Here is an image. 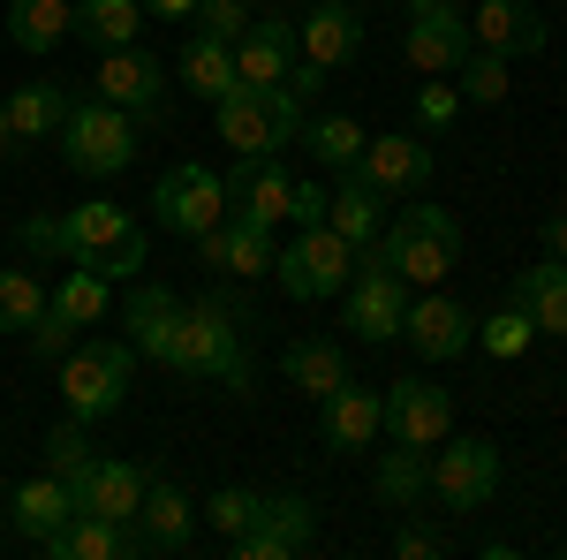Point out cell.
Wrapping results in <instances>:
<instances>
[{
  "label": "cell",
  "mask_w": 567,
  "mask_h": 560,
  "mask_svg": "<svg viewBox=\"0 0 567 560\" xmlns=\"http://www.w3.org/2000/svg\"><path fill=\"white\" fill-rule=\"evenodd\" d=\"M258 508H265V492H250V485H227V492H213V500H197V516L213 522L219 538H243V530L258 522Z\"/></svg>",
  "instance_id": "40"
},
{
  "label": "cell",
  "mask_w": 567,
  "mask_h": 560,
  "mask_svg": "<svg viewBox=\"0 0 567 560\" xmlns=\"http://www.w3.org/2000/svg\"><path fill=\"white\" fill-rule=\"evenodd\" d=\"M213 114H219V144H235V160H265V152L303 136V99L288 84H265V91L235 84Z\"/></svg>",
  "instance_id": "5"
},
{
  "label": "cell",
  "mask_w": 567,
  "mask_h": 560,
  "mask_svg": "<svg viewBox=\"0 0 567 560\" xmlns=\"http://www.w3.org/2000/svg\"><path fill=\"white\" fill-rule=\"evenodd\" d=\"M296 45H303V61L310 69H349L355 53H363V16H355L349 0H318L303 23H296Z\"/></svg>",
  "instance_id": "23"
},
{
  "label": "cell",
  "mask_w": 567,
  "mask_h": 560,
  "mask_svg": "<svg viewBox=\"0 0 567 560\" xmlns=\"http://www.w3.org/2000/svg\"><path fill=\"white\" fill-rule=\"evenodd\" d=\"M355 174L386 197V205H401V197H424L432 190V144H424V130H393V136H363V160H355Z\"/></svg>",
  "instance_id": "12"
},
{
  "label": "cell",
  "mask_w": 567,
  "mask_h": 560,
  "mask_svg": "<svg viewBox=\"0 0 567 560\" xmlns=\"http://www.w3.org/2000/svg\"><path fill=\"white\" fill-rule=\"evenodd\" d=\"M8 122H16V144H53L61 122H69V91L61 84H16L8 91Z\"/></svg>",
  "instance_id": "32"
},
{
  "label": "cell",
  "mask_w": 567,
  "mask_h": 560,
  "mask_svg": "<svg viewBox=\"0 0 567 560\" xmlns=\"http://www.w3.org/2000/svg\"><path fill=\"white\" fill-rule=\"evenodd\" d=\"M39 455H45V470H53V477H76V470L91 462V425H84V417L53 425V431H45V447H39Z\"/></svg>",
  "instance_id": "41"
},
{
  "label": "cell",
  "mask_w": 567,
  "mask_h": 560,
  "mask_svg": "<svg viewBox=\"0 0 567 560\" xmlns=\"http://www.w3.org/2000/svg\"><path fill=\"white\" fill-rule=\"evenodd\" d=\"M280 371H288V387L303 394V401H326V394H341L355 379V371H349V348H341V342H318V334L288 348V356H280Z\"/></svg>",
  "instance_id": "27"
},
{
  "label": "cell",
  "mask_w": 567,
  "mask_h": 560,
  "mask_svg": "<svg viewBox=\"0 0 567 560\" xmlns=\"http://www.w3.org/2000/svg\"><path fill=\"white\" fill-rule=\"evenodd\" d=\"M106 310H114V281H99L91 265H69V273L45 288V310H39V326H31L23 342H31V356L61 364V356L76 348V334H84V326H99Z\"/></svg>",
  "instance_id": "7"
},
{
  "label": "cell",
  "mask_w": 567,
  "mask_h": 560,
  "mask_svg": "<svg viewBox=\"0 0 567 560\" xmlns=\"http://www.w3.org/2000/svg\"><path fill=\"white\" fill-rule=\"evenodd\" d=\"M152 220H159L167 235H182V243H197L205 227L227 220V182H219L213 167H197V160H182V167H167L152 182Z\"/></svg>",
  "instance_id": "10"
},
{
  "label": "cell",
  "mask_w": 567,
  "mask_h": 560,
  "mask_svg": "<svg viewBox=\"0 0 567 560\" xmlns=\"http://www.w3.org/2000/svg\"><path fill=\"white\" fill-rule=\"evenodd\" d=\"M454 114H462V91L446 84V77H424V91H416V130L439 136V130H454Z\"/></svg>",
  "instance_id": "42"
},
{
  "label": "cell",
  "mask_w": 567,
  "mask_h": 560,
  "mask_svg": "<svg viewBox=\"0 0 567 560\" xmlns=\"http://www.w3.org/2000/svg\"><path fill=\"white\" fill-rule=\"evenodd\" d=\"M492 492H499V447L492 439H439L432 455V500L446 516H477L492 508Z\"/></svg>",
  "instance_id": "11"
},
{
  "label": "cell",
  "mask_w": 567,
  "mask_h": 560,
  "mask_svg": "<svg viewBox=\"0 0 567 560\" xmlns=\"http://www.w3.org/2000/svg\"><path fill=\"white\" fill-rule=\"evenodd\" d=\"M45 310V281L31 265H0V334H31Z\"/></svg>",
  "instance_id": "36"
},
{
  "label": "cell",
  "mask_w": 567,
  "mask_h": 560,
  "mask_svg": "<svg viewBox=\"0 0 567 560\" xmlns=\"http://www.w3.org/2000/svg\"><path fill=\"white\" fill-rule=\"evenodd\" d=\"M61 160L84 174V182H106L136 160V114L106 106L99 91L91 99H69V122H61Z\"/></svg>",
  "instance_id": "6"
},
{
  "label": "cell",
  "mask_w": 567,
  "mask_h": 560,
  "mask_svg": "<svg viewBox=\"0 0 567 560\" xmlns=\"http://www.w3.org/2000/svg\"><path fill=\"white\" fill-rule=\"evenodd\" d=\"M355 258H363V251H355L349 235H333L326 220H310V227H296V243L272 258V281L296 303H318V296H341V288H349Z\"/></svg>",
  "instance_id": "8"
},
{
  "label": "cell",
  "mask_w": 567,
  "mask_h": 560,
  "mask_svg": "<svg viewBox=\"0 0 567 560\" xmlns=\"http://www.w3.org/2000/svg\"><path fill=\"white\" fill-rule=\"evenodd\" d=\"M326 227H333V235H349L355 251H363V243H379V227H386V197L349 167V182L326 197Z\"/></svg>",
  "instance_id": "31"
},
{
  "label": "cell",
  "mask_w": 567,
  "mask_h": 560,
  "mask_svg": "<svg viewBox=\"0 0 567 560\" xmlns=\"http://www.w3.org/2000/svg\"><path fill=\"white\" fill-rule=\"evenodd\" d=\"M341 296H349V334L371 348V342H401V318H409V296H416V288L386 265L379 243H363V258H355Z\"/></svg>",
  "instance_id": "9"
},
{
  "label": "cell",
  "mask_w": 567,
  "mask_h": 560,
  "mask_svg": "<svg viewBox=\"0 0 567 560\" xmlns=\"http://www.w3.org/2000/svg\"><path fill=\"white\" fill-rule=\"evenodd\" d=\"M393 553H401V560H439V553H446V538L424 530V522H401V530H393Z\"/></svg>",
  "instance_id": "44"
},
{
  "label": "cell",
  "mask_w": 567,
  "mask_h": 560,
  "mask_svg": "<svg viewBox=\"0 0 567 560\" xmlns=\"http://www.w3.org/2000/svg\"><path fill=\"white\" fill-rule=\"evenodd\" d=\"M144 235L130 220V205H114V197H84V205H69V213H31L23 220V251L31 258H61V265H84L99 251H114V243H130Z\"/></svg>",
  "instance_id": "2"
},
{
  "label": "cell",
  "mask_w": 567,
  "mask_h": 560,
  "mask_svg": "<svg viewBox=\"0 0 567 560\" xmlns=\"http://www.w3.org/2000/svg\"><path fill=\"white\" fill-rule=\"evenodd\" d=\"M318 439H326V455H363V447H379L386 439V387H341L318 401Z\"/></svg>",
  "instance_id": "14"
},
{
  "label": "cell",
  "mask_w": 567,
  "mask_h": 560,
  "mask_svg": "<svg viewBox=\"0 0 567 560\" xmlns=\"http://www.w3.org/2000/svg\"><path fill=\"white\" fill-rule=\"evenodd\" d=\"M477 342H484V356H499V364H515L529 342H537V326H529V310L523 303H507V310H492L477 326Z\"/></svg>",
  "instance_id": "39"
},
{
  "label": "cell",
  "mask_w": 567,
  "mask_h": 560,
  "mask_svg": "<svg viewBox=\"0 0 567 560\" xmlns=\"http://www.w3.org/2000/svg\"><path fill=\"white\" fill-rule=\"evenodd\" d=\"M144 16H159V23H197V0H144Z\"/></svg>",
  "instance_id": "46"
},
{
  "label": "cell",
  "mask_w": 567,
  "mask_h": 560,
  "mask_svg": "<svg viewBox=\"0 0 567 560\" xmlns=\"http://www.w3.org/2000/svg\"><path fill=\"white\" fill-rule=\"evenodd\" d=\"M69 516H76V492H69V477H53V470L8 492V522H16L23 538H45V530H61Z\"/></svg>",
  "instance_id": "28"
},
{
  "label": "cell",
  "mask_w": 567,
  "mask_h": 560,
  "mask_svg": "<svg viewBox=\"0 0 567 560\" xmlns=\"http://www.w3.org/2000/svg\"><path fill=\"white\" fill-rule=\"evenodd\" d=\"M136 530H144V553H189V530H197V500L152 477L144 485V508H136Z\"/></svg>",
  "instance_id": "25"
},
{
  "label": "cell",
  "mask_w": 567,
  "mask_h": 560,
  "mask_svg": "<svg viewBox=\"0 0 567 560\" xmlns=\"http://www.w3.org/2000/svg\"><path fill=\"white\" fill-rule=\"evenodd\" d=\"M197 258L213 265V273H243V281H265V273H272V258H280V243H272V227H265V220L227 213L219 227H205V235H197Z\"/></svg>",
  "instance_id": "21"
},
{
  "label": "cell",
  "mask_w": 567,
  "mask_h": 560,
  "mask_svg": "<svg viewBox=\"0 0 567 560\" xmlns=\"http://www.w3.org/2000/svg\"><path fill=\"white\" fill-rule=\"evenodd\" d=\"M144 485H152V470H144V462H122V455H91L84 470L69 477L76 508H84V516H106V522H136Z\"/></svg>",
  "instance_id": "16"
},
{
  "label": "cell",
  "mask_w": 567,
  "mask_h": 560,
  "mask_svg": "<svg viewBox=\"0 0 567 560\" xmlns=\"http://www.w3.org/2000/svg\"><path fill=\"white\" fill-rule=\"evenodd\" d=\"M0 152H23L16 144V122H8V99H0Z\"/></svg>",
  "instance_id": "48"
},
{
  "label": "cell",
  "mask_w": 567,
  "mask_h": 560,
  "mask_svg": "<svg viewBox=\"0 0 567 560\" xmlns=\"http://www.w3.org/2000/svg\"><path fill=\"white\" fill-rule=\"evenodd\" d=\"M296 227H310V220H326V190H318V182H296Z\"/></svg>",
  "instance_id": "45"
},
{
  "label": "cell",
  "mask_w": 567,
  "mask_h": 560,
  "mask_svg": "<svg viewBox=\"0 0 567 560\" xmlns=\"http://www.w3.org/2000/svg\"><path fill=\"white\" fill-rule=\"evenodd\" d=\"M379 251L409 288H439L454 265H462V220L446 205H401L393 227H379Z\"/></svg>",
  "instance_id": "3"
},
{
  "label": "cell",
  "mask_w": 567,
  "mask_h": 560,
  "mask_svg": "<svg viewBox=\"0 0 567 560\" xmlns=\"http://www.w3.org/2000/svg\"><path fill=\"white\" fill-rule=\"evenodd\" d=\"M91 91H99L106 106H122V114H159V106H167V61H159V53H144V45L99 53Z\"/></svg>",
  "instance_id": "15"
},
{
  "label": "cell",
  "mask_w": 567,
  "mask_h": 560,
  "mask_svg": "<svg viewBox=\"0 0 567 560\" xmlns=\"http://www.w3.org/2000/svg\"><path fill=\"white\" fill-rule=\"evenodd\" d=\"M219 182H227V213H243V220L280 227V220L296 213V174L280 167V152H265V160H235Z\"/></svg>",
  "instance_id": "18"
},
{
  "label": "cell",
  "mask_w": 567,
  "mask_h": 560,
  "mask_svg": "<svg viewBox=\"0 0 567 560\" xmlns=\"http://www.w3.org/2000/svg\"><path fill=\"white\" fill-rule=\"evenodd\" d=\"M76 31V0H8V39L23 53H53Z\"/></svg>",
  "instance_id": "33"
},
{
  "label": "cell",
  "mask_w": 567,
  "mask_h": 560,
  "mask_svg": "<svg viewBox=\"0 0 567 560\" xmlns=\"http://www.w3.org/2000/svg\"><path fill=\"white\" fill-rule=\"evenodd\" d=\"M182 91H189V99H213V106H219V99L235 91V45L197 31V39L182 45Z\"/></svg>",
  "instance_id": "34"
},
{
  "label": "cell",
  "mask_w": 567,
  "mask_h": 560,
  "mask_svg": "<svg viewBox=\"0 0 567 560\" xmlns=\"http://www.w3.org/2000/svg\"><path fill=\"white\" fill-rule=\"evenodd\" d=\"M454 77H462L454 91H462V99H477V106H499V99L515 91V77H507V61H499V53H484V45H470V61H462Z\"/></svg>",
  "instance_id": "38"
},
{
  "label": "cell",
  "mask_w": 567,
  "mask_h": 560,
  "mask_svg": "<svg viewBox=\"0 0 567 560\" xmlns=\"http://www.w3.org/2000/svg\"><path fill=\"white\" fill-rule=\"evenodd\" d=\"M76 31H84L99 53H122L144 31V0H76Z\"/></svg>",
  "instance_id": "35"
},
{
  "label": "cell",
  "mask_w": 567,
  "mask_h": 560,
  "mask_svg": "<svg viewBox=\"0 0 567 560\" xmlns=\"http://www.w3.org/2000/svg\"><path fill=\"white\" fill-rule=\"evenodd\" d=\"M515 303L529 310L537 334H567V265L560 258H537L515 273Z\"/></svg>",
  "instance_id": "30"
},
{
  "label": "cell",
  "mask_w": 567,
  "mask_h": 560,
  "mask_svg": "<svg viewBox=\"0 0 567 560\" xmlns=\"http://www.w3.org/2000/svg\"><path fill=\"white\" fill-rule=\"evenodd\" d=\"M401 342L416 348L424 364H454V356H470V342H477V310L454 303V296H439V288H424V296H409Z\"/></svg>",
  "instance_id": "13"
},
{
  "label": "cell",
  "mask_w": 567,
  "mask_h": 560,
  "mask_svg": "<svg viewBox=\"0 0 567 560\" xmlns=\"http://www.w3.org/2000/svg\"><path fill=\"white\" fill-rule=\"evenodd\" d=\"M470 39H477L484 53H499V61H515V53H545L553 23H545L529 0H477V16H470Z\"/></svg>",
  "instance_id": "24"
},
{
  "label": "cell",
  "mask_w": 567,
  "mask_h": 560,
  "mask_svg": "<svg viewBox=\"0 0 567 560\" xmlns=\"http://www.w3.org/2000/svg\"><path fill=\"white\" fill-rule=\"evenodd\" d=\"M136 387V342H84L61 356V401H69V417H84V425H106V417H122V401Z\"/></svg>",
  "instance_id": "4"
},
{
  "label": "cell",
  "mask_w": 567,
  "mask_h": 560,
  "mask_svg": "<svg viewBox=\"0 0 567 560\" xmlns=\"http://www.w3.org/2000/svg\"><path fill=\"white\" fill-rule=\"evenodd\" d=\"M371 485H379V500L386 508H424V492H432V455L424 447H409V439H393L386 455H379V470H371Z\"/></svg>",
  "instance_id": "29"
},
{
  "label": "cell",
  "mask_w": 567,
  "mask_h": 560,
  "mask_svg": "<svg viewBox=\"0 0 567 560\" xmlns=\"http://www.w3.org/2000/svg\"><path fill=\"white\" fill-rule=\"evenodd\" d=\"M303 144H310V160H326V167L349 174L355 160H363V122H349V114H310Z\"/></svg>",
  "instance_id": "37"
},
{
  "label": "cell",
  "mask_w": 567,
  "mask_h": 560,
  "mask_svg": "<svg viewBox=\"0 0 567 560\" xmlns=\"http://www.w3.org/2000/svg\"><path fill=\"white\" fill-rule=\"evenodd\" d=\"M175 318H182V296L175 288H159V281H144L130 303H122V334L136 342V356H167V342H175Z\"/></svg>",
  "instance_id": "26"
},
{
  "label": "cell",
  "mask_w": 567,
  "mask_h": 560,
  "mask_svg": "<svg viewBox=\"0 0 567 560\" xmlns=\"http://www.w3.org/2000/svg\"><path fill=\"white\" fill-rule=\"evenodd\" d=\"M197 31L235 45L243 31H250V0H197Z\"/></svg>",
  "instance_id": "43"
},
{
  "label": "cell",
  "mask_w": 567,
  "mask_h": 560,
  "mask_svg": "<svg viewBox=\"0 0 567 560\" xmlns=\"http://www.w3.org/2000/svg\"><path fill=\"white\" fill-rule=\"evenodd\" d=\"M296 61H303V45H296V23L288 16H250V31L235 39V84H288L296 77Z\"/></svg>",
  "instance_id": "19"
},
{
  "label": "cell",
  "mask_w": 567,
  "mask_h": 560,
  "mask_svg": "<svg viewBox=\"0 0 567 560\" xmlns=\"http://www.w3.org/2000/svg\"><path fill=\"white\" fill-rule=\"evenodd\" d=\"M545 258L567 265V213H545Z\"/></svg>",
  "instance_id": "47"
},
{
  "label": "cell",
  "mask_w": 567,
  "mask_h": 560,
  "mask_svg": "<svg viewBox=\"0 0 567 560\" xmlns=\"http://www.w3.org/2000/svg\"><path fill=\"white\" fill-rule=\"evenodd\" d=\"M454 425V394L432 387L424 371L416 379H393L386 387V439H409V447H439Z\"/></svg>",
  "instance_id": "20"
},
{
  "label": "cell",
  "mask_w": 567,
  "mask_h": 560,
  "mask_svg": "<svg viewBox=\"0 0 567 560\" xmlns=\"http://www.w3.org/2000/svg\"><path fill=\"white\" fill-rule=\"evenodd\" d=\"M39 553L45 560H130V553H144V530H136V522L84 516V508H76L61 530H45V538H39Z\"/></svg>",
  "instance_id": "22"
},
{
  "label": "cell",
  "mask_w": 567,
  "mask_h": 560,
  "mask_svg": "<svg viewBox=\"0 0 567 560\" xmlns=\"http://www.w3.org/2000/svg\"><path fill=\"white\" fill-rule=\"evenodd\" d=\"M250 310L227 296H197L182 303L175 318V342H167V371H182V379H197V387H219V394H243L250 401Z\"/></svg>",
  "instance_id": "1"
},
{
  "label": "cell",
  "mask_w": 567,
  "mask_h": 560,
  "mask_svg": "<svg viewBox=\"0 0 567 560\" xmlns=\"http://www.w3.org/2000/svg\"><path fill=\"white\" fill-rule=\"evenodd\" d=\"M310 538H318V516H310L303 492H265L258 522H250L243 538H227V546L243 560H288V553H303Z\"/></svg>",
  "instance_id": "17"
}]
</instances>
